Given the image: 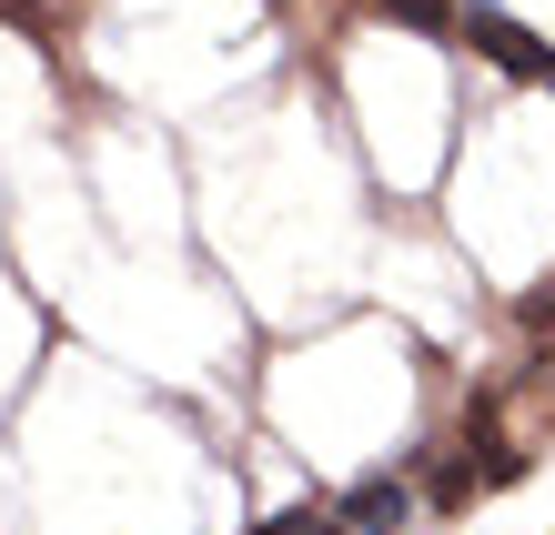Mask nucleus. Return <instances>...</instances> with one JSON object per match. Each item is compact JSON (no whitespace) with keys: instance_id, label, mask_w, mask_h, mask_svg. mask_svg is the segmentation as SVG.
Wrapping results in <instances>:
<instances>
[{"instance_id":"nucleus-1","label":"nucleus","mask_w":555,"mask_h":535,"mask_svg":"<svg viewBox=\"0 0 555 535\" xmlns=\"http://www.w3.org/2000/svg\"><path fill=\"white\" fill-rule=\"evenodd\" d=\"M454 30H465V41L495 61L505 81H555V41H535V30L515 21V11H495V0H465V11H454Z\"/></svg>"},{"instance_id":"nucleus-3","label":"nucleus","mask_w":555,"mask_h":535,"mask_svg":"<svg viewBox=\"0 0 555 535\" xmlns=\"http://www.w3.org/2000/svg\"><path fill=\"white\" fill-rule=\"evenodd\" d=\"M253 535H344V515L334 506H283L273 525H253Z\"/></svg>"},{"instance_id":"nucleus-5","label":"nucleus","mask_w":555,"mask_h":535,"mask_svg":"<svg viewBox=\"0 0 555 535\" xmlns=\"http://www.w3.org/2000/svg\"><path fill=\"white\" fill-rule=\"evenodd\" d=\"M545 91H555V81H545Z\"/></svg>"},{"instance_id":"nucleus-4","label":"nucleus","mask_w":555,"mask_h":535,"mask_svg":"<svg viewBox=\"0 0 555 535\" xmlns=\"http://www.w3.org/2000/svg\"><path fill=\"white\" fill-rule=\"evenodd\" d=\"M515 323H526V333H545V323H555V293H526V304H515Z\"/></svg>"},{"instance_id":"nucleus-2","label":"nucleus","mask_w":555,"mask_h":535,"mask_svg":"<svg viewBox=\"0 0 555 535\" xmlns=\"http://www.w3.org/2000/svg\"><path fill=\"white\" fill-rule=\"evenodd\" d=\"M334 515H344V535H414L424 495H414L404 464H374V475H353V485L334 495Z\"/></svg>"}]
</instances>
